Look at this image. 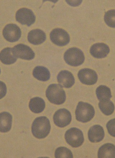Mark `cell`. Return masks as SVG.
<instances>
[{"label": "cell", "mask_w": 115, "mask_h": 158, "mask_svg": "<svg viewBox=\"0 0 115 158\" xmlns=\"http://www.w3.org/2000/svg\"><path fill=\"white\" fill-rule=\"evenodd\" d=\"M51 125L49 119L45 116L37 117L33 122L32 133L37 139H43L50 133Z\"/></svg>", "instance_id": "1"}, {"label": "cell", "mask_w": 115, "mask_h": 158, "mask_svg": "<svg viewBox=\"0 0 115 158\" xmlns=\"http://www.w3.org/2000/svg\"><path fill=\"white\" fill-rule=\"evenodd\" d=\"M46 95L51 103L58 105L65 103L66 99L65 91L59 84H50L46 90Z\"/></svg>", "instance_id": "2"}, {"label": "cell", "mask_w": 115, "mask_h": 158, "mask_svg": "<svg viewBox=\"0 0 115 158\" xmlns=\"http://www.w3.org/2000/svg\"><path fill=\"white\" fill-rule=\"evenodd\" d=\"M95 114L94 108L90 104L83 102H79L75 111L77 121L87 123L92 119Z\"/></svg>", "instance_id": "3"}, {"label": "cell", "mask_w": 115, "mask_h": 158, "mask_svg": "<svg viewBox=\"0 0 115 158\" xmlns=\"http://www.w3.org/2000/svg\"><path fill=\"white\" fill-rule=\"evenodd\" d=\"M66 63L72 66H80L84 62L85 57L83 51L78 48L68 49L64 55Z\"/></svg>", "instance_id": "4"}, {"label": "cell", "mask_w": 115, "mask_h": 158, "mask_svg": "<svg viewBox=\"0 0 115 158\" xmlns=\"http://www.w3.org/2000/svg\"><path fill=\"white\" fill-rule=\"evenodd\" d=\"M65 139L67 143L74 148L81 146L84 141L83 132L77 128H72L66 131Z\"/></svg>", "instance_id": "5"}, {"label": "cell", "mask_w": 115, "mask_h": 158, "mask_svg": "<svg viewBox=\"0 0 115 158\" xmlns=\"http://www.w3.org/2000/svg\"><path fill=\"white\" fill-rule=\"evenodd\" d=\"M50 36L51 41L53 43L59 46L67 45L70 42L69 34L63 29H54L51 32Z\"/></svg>", "instance_id": "6"}, {"label": "cell", "mask_w": 115, "mask_h": 158, "mask_svg": "<svg viewBox=\"0 0 115 158\" xmlns=\"http://www.w3.org/2000/svg\"><path fill=\"white\" fill-rule=\"evenodd\" d=\"M16 21L23 25L30 26L35 23L36 16L31 10L26 8L20 9L15 15Z\"/></svg>", "instance_id": "7"}, {"label": "cell", "mask_w": 115, "mask_h": 158, "mask_svg": "<svg viewBox=\"0 0 115 158\" xmlns=\"http://www.w3.org/2000/svg\"><path fill=\"white\" fill-rule=\"evenodd\" d=\"M13 55L16 58L30 60L34 59L35 53L30 47L23 44H19L12 48Z\"/></svg>", "instance_id": "8"}, {"label": "cell", "mask_w": 115, "mask_h": 158, "mask_svg": "<svg viewBox=\"0 0 115 158\" xmlns=\"http://www.w3.org/2000/svg\"><path fill=\"white\" fill-rule=\"evenodd\" d=\"M54 123L57 126L63 128L67 126L72 121V115L69 110L65 108L60 109L54 115Z\"/></svg>", "instance_id": "9"}, {"label": "cell", "mask_w": 115, "mask_h": 158, "mask_svg": "<svg viewBox=\"0 0 115 158\" xmlns=\"http://www.w3.org/2000/svg\"><path fill=\"white\" fill-rule=\"evenodd\" d=\"M3 35L6 41L11 42H16L21 37V30L16 24H9L4 28Z\"/></svg>", "instance_id": "10"}, {"label": "cell", "mask_w": 115, "mask_h": 158, "mask_svg": "<svg viewBox=\"0 0 115 158\" xmlns=\"http://www.w3.org/2000/svg\"><path fill=\"white\" fill-rule=\"evenodd\" d=\"M78 77L81 83L86 85H93L96 83L98 79V76L96 71L88 68L79 70Z\"/></svg>", "instance_id": "11"}, {"label": "cell", "mask_w": 115, "mask_h": 158, "mask_svg": "<svg viewBox=\"0 0 115 158\" xmlns=\"http://www.w3.org/2000/svg\"><path fill=\"white\" fill-rule=\"evenodd\" d=\"M110 48L107 44L103 43L95 44L90 49L91 54L97 59L104 58L109 54Z\"/></svg>", "instance_id": "12"}, {"label": "cell", "mask_w": 115, "mask_h": 158, "mask_svg": "<svg viewBox=\"0 0 115 158\" xmlns=\"http://www.w3.org/2000/svg\"><path fill=\"white\" fill-rule=\"evenodd\" d=\"M58 81L62 87L70 88L74 85L75 79L71 72L67 70H62L57 76Z\"/></svg>", "instance_id": "13"}, {"label": "cell", "mask_w": 115, "mask_h": 158, "mask_svg": "<svg viewBox=\"0 0 115 158\" xmlns=\"http://www.w3.org/2000/svg\"><path fill=\"white\" fill-rule=\"evenodd\" d=\"M88 139L92 143H98L102 141L105 136L104 131L101 126L96 125L91 127L88 133Z\"/></svg>", "instance_id": "14"}, {"label": "cell", "mask_w": 115, "mask_h": 158, "mask_svg": "<svg viewBox=\"0 0 115 158\" xmlns=\"http://www.w3.org/2000/svg\"><path fill=\"white\" fill-rule=\"evenodd\" d=\"M28 39L30 43L34 45H39L45 41L46 35L43 31L36 29L32 30L28 33Z\"/></svg>", "instance_id": "15"}, {"label": "cell", "mask_w": 115, "mask_h": 158, "mask_svg": "<svg viewBox=\"0 0 115 158\" xmlns=\"http://www.w3.org/2000/svg\"><path fill=\"white\" fill-rule=\"evenodd\" d=\"M12 116L9 113H0V132L6 133L10 131L12 127Z\"/></svg>", "instance_id": "16"}, {"label": "cell", "mask_w": 115, "mask_h": 158, "mask_svg": "<svg viewBox=\"0 0 115 158\" xmlns=\"http://www.w3.org/2000/svg\"><path fill=\"white\" fill-rule=\"evenodd\" d=\"M99 158H115V146L113 144L108 143L99 148L98 152Z\"/></svg>", "instance_id": "17"}, {"label": "cell", "mask_w": 115, "mask_h": 158, "mask_svg": "<svg viewBox=\"0 0 115 158\" xmlns=\"http://www.w3.org/2000/svg\"><path fill=\"white\" fill-rule=\"evenodd\" d=\"M29 107L32 112L35 113H41L43 112L45 108V102L40 97L33 98L30 100Z\"/></svg>", "instance_id": "18"}, {"label": "cell", "mask_w": 115, "mask_h": 158, "mask_svg": "<svg viewBox=\"0 0 115 158\" xmlns=\"http://www.w3.org/2000/svg\"><path fill=\"white\" fill-rule=\"evenodd\" d=\"M33 75L39 81H46L50 77L49 71L47 68L42 66H37L33 71Z\"/></svg>", "instance_id": "19"}, {"label": "cell", "mask_w": 115, "mask_h": 158, "mask_svg": "<svg viewBox=\"0 0 115 158\" xmlns=\"http://www.w3.org/2000/svg\"><path fill=\"white\" fill-rule=\"evenodd\" d=\"M17 58L15 57L12 52V48H7L3 49L0 52V60L6 64H14L16 61Z\"/></svg>", "instance_id": "20"}, {"label": "cell", "mask_w": 115, "mask_h": 158, "mask_svg": "<svg viewBox=\"0 0 115 158\" xmlns=\"http://www.w3.org/2000/svg\"><path fill=\"white\" fill-rule=\"evenodd\" d=\"M96 93L97 98L100 101L110 100L112 97L110 89L105 85H101L98 87Z\"/></svg>", "instance_id": "21"}, {"label": "cell", "mask_w": 115, "mask_h": 158, "mask_svg": "<svg viewBox=\"0 0 115 158\" xmlns=\"http://www.w3.org/2000/svg\"><path fill=\"white\" fill-rule=\"evenodd\" d=\"M99 107L101 112L106 115H111L114 112V103L110 100L100 101L99 103Z\"/></svg>", "instance_id": "22"}, {"label": "cell", "mask_w": 115, "mask_h": 158, "mask_svg": "<svg viewBox=\"0 0 115 158\" xmlns=\"http://www.w3.org/2000/svg\"><path fill=\"white\" fill-rule=\"evenodd\" d=\"M55 156L56 158H73V155L71 151L69 149L61 147L56 149L55 151Z\"/></svg>", "instance_id": "23"}, {"label": "cell", "mask_w": 115, "mask_h": 158, "mask_svg": "<svg viewBox=\"0 0 115 158\" xmlns=\"http://www.w3.org/2000/svg\"><path fill=\"white\" fill-rule=\"evenodd\" d=\"M105 23L110 27L115 28V10H110L106 12L104 17Z\"/></svg>", "instance_id": "24"}, {"label": "cell", "mask_w": 115, "mask_h": 158, "mask_svg": "<svg viewBox=\"0 0 115 158\" xmlns=\"http://www.w3.org/2000/svg\"><path fill=\"white\" fill-rule=\"evenodd\" d=\"M106 126L109 134L113 137H115V119L110 120Z\"/></svg>", "instance_id": "25"}, {"label": "cell", "mask_w": 115, "mask_h": 158, "mask_svg": "<svg viewBox=\"0 0 115 158\" xmlns=\"http://www.w3.org/2000/svg\"><path fill=\"white\" fill-rule=\"evenodd\" d=\"M7 92L6 85L3 82L0 81V99L5 96Z\"/></svg>", "instance_id": "26"}, {"label": "cell", "mask_w": 115, "mask_h": 158, "mask_svg": "<svg viewBox=\"0 0 115 158\" xmlns=\"http://www.w3.org/2000/svg\"><path fill=\"white\" fill-rule=\"evenodd\" d=\"M1 69H0V74H1Z\"/></svg>", "instance_id": "27"}]
</instances>
